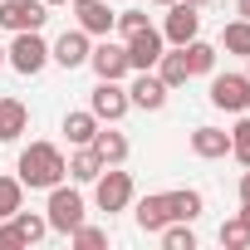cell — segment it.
I'll return each instance as SVG.
<instances>
[{
	"label": "cell",
	"instance_id": "obj_12",
	"mask_svg": "<svg viewBox=\"0 0 250 250\" xmlns=\"http://www.w3.org/2000/svg\"><path fill=\"white\" fill-rule=\"evenodd\" d=\"M167 93H172V88H167L152 69H143V74L128 83V103H133V108H143V113H157V108L167 103Z\"/></svg>",
	"mask_w": 250,
	"mask_h": 250
},
{
	"label": "cell",
	"instance_id": "obj_36",
	"mask_svg": "<svg viewBox=\"0 0 250 250\" xmlns=\"http://www.w3.org/2000/svg\"><path fill=\"white\" fill-rule=\"evenodd\" d=\"M147 5H172V0H147Z\"/></svg>",
	"mask_w": 250,
	"mask_h": 250
},
{
	"label": "cell",
	"instance_id": "obj_35",
	"mask_svg": "<svg viewBox=\"0 0 250 250\" xmlns=\"http://www.w3.org/2000/svg\"><path fill=\"white\" fill-rule=\"evenodd\" d=\"M187 5H196V10H201V5H211V0H187Z\"/></svg>",
	"mask_w": 250,
	"mask_h": 250
},
{
	"label": "cell",
	"instance_id": "obj_6",
	"mask_svg": "<svg viewBox=\"0 0 250 250\" xmlns=\"http://www.w3.org/2000/svg\"><path fill=\"white\" fill-rule=\"evenodd\" d=\"M201 35V10L196 5H187V0H172V5H167V20H162V40L167 44H191Z\"/></svg>",
	"mask_w": 250,
	"mask_h": 250
},
{
	"label": "cell",
	"instance_id": "obj_16",
	"mask_svg": "<svg viewBox=\"0 0 250 250\" xmlns=\"http://www.w3.org/2000/svg\"><path fill=\"white\" fill-rule=\"evenodd\" d=\"M30 128V108L20 98H0V143H15Z\"/></svg>",
	"mask_w": 250,
	"mask_h": 250
},
{
	"label": "cell",
	"instance_id": "obj_31",
	"mask_svg": "<svg viewBox=\"0 0 250 250\" xmlns=\"http://www.w3.org/2000/svg\"><path fill=\"white\" fill-rule=\"evenodd\" d=\"M0 250H20V235H15L10 221H0Z\"/></svg>",
	"mask_w": 250,
	"mask_h": 250
},
{
	"label": "cell",
	"instance_id": "obj_2",
	"mask_svg": "<svg viewBox=\"0 0 250 250\" xmlns=\"http://www.w3.org/2000/svg\"><path fill=\"white\" fill-rule=\"evenodd\" d=\"M83 196H79V187H49V206H44V221H49V230H59V235H69L74 226H83Z\"/></svg>",
	"mask_w": 250,
	"mask_h": 250
},
{
	"label": "cell",
	"instance_id": "obj_3",
	"mask_svg": "<svg viewBox=\"0 0 250 250\" xmlns=\"http://www.w3.org/2000/svg\"><path fill=\"white\" fill-rule=\"evenodd\" d=\"M93 206L98 211H128L133 206V177L123 172V167H103L98 177H93Z\"/></svg>",
	"mask_w": 250,
	"mask_h": 250
},
{
	"label": "cell",
	"instance_id": "obj_19",
	"mask_svg": "<svg viewBox=\"0 0 250 250\" xmlns=\"http://www.w3.org/2000/svg\"><path fill=\"white\" fill-rule=\"evenodd\" d=\"M167 211H172V221H196L206 211V201L196 187H182V191H167Z\"/></svg>",
	"mask_w": 250,
	"mask_h": 250
},
{
	"label": "cell",
	"instance_id": "obj_8",
	"mask_svg": "<svg viewBox=\"0 0 250 250\" xmlns=\"http://www.w3.org/2000/svg\"><path fill=\"white\" fill-rule=\"evenodd\" d=\"M128 108H133V103H128V88H123L118 79H98V88L88 93V113H93L98 123H118Z\"/></svg>",
	"mask_w": 250,
	"mask_h": 250
},
{
	"label": "cell",
	"instance_id": "obj_28",
	"mask_svg": "<svg viewBox=\"0 0 250 250\" xmlns=\"http://www.w3.org/2000/svg\"><path fill=\"white\" fill-rule=\"evenodd\" d=\"M69 240H74L79 250H98V245H108V230H103V226H88V221H83V226H74V230H69Z\"/></svg>",
	"mask_w": 250,
	"mask_h": 250
},
{
	"label": "cell",
	"instance_id": "obj_17",
	"mask_svg": "<svg viewBox=\"0 0 250 250\" xmlns=\"http://www.w3.org/2000/svg\"><path fill=\"white\" fill-rule=\"evenodd\" d=\"M157 79L167 83V88H187V79H191V69H187V54L172 44V49H162V59H157Z\"/></svg>",
	"mask_w": 250,
	"mask_h": 250
},
{
	"label": "cell",
	"instance_id": "obj_29",
	"mask_svg": "<svg viewBox=\"0 0 250 250\" xmlns=\"http://www.w3.org/2000/svg\"><path fill=\"white\" fill-rule=\"evenodd\" d=\"M221 245H226V250H245V245H250V226H245L240 216L226 221V226H221Z\"/></svg>",
	"mask_w": 250,
	"mask_h": 250
},
{
	"label": "cell",
	"instance_id": "obj_39",
	"mask_svg": "<svg viewBox=\"0 0 250 250\" xmlns=\"http://www.w3.org/2000/svg\"><path fill=\"white\" fill-rule=\"evenodd\" d=\"M0 64H5V49H0Z\"/></svg>",
	"mask_w": 250,
	"mask_h": 250
},
{
	"label": "cell",
	"instance_id": "obj_11",
	"mask_svg": "<svg viewBox=\"0 0 250 250\" xmlns=\"http://www.w3.org/2000/svg\"><path fill=\"white\" fill-rule=\"evenodd\" d=\"M88 49H93V44H88V35L74 25V30H64V35L49 44V59H54L59 69H83V64H88Z\"/></svg>",
	"mask_w": 250,
	"mask_h": 250
},
{
	"label": "cell",
	"instance_id": "obj_13",
	"mask_svg": "<svg viewBox=\"0 0 250 250\" xmlns=\"http://www.w3.org/2000/svg\"><path fill=\"white\" fill-rule=\"evenodd\" d=\"M69 5H74V20H79V30H83L88 40H93V35H98V40L113 35V20H118V15L103 5V0H69Z\"/></svg>",
	"mask_w": 250,
	"mask_h": 250
},
{
	"label": "cell",
	"instance_id": "obj_30",
	"mask_svg": "<svg viewBox=\"0 0 250 250\" xmlns=\"http://www.w3.org/2000/svg\"><path fill=\"white\" fill-rule=\"evenodd\" d=\"M113 30H118L123 40H128V35H138V30H147V10H118Z\"/></svg>",
	"mask_w": 250,
	"mask_h": 250
},
{
	"label": "cell",
	"instance_id": "obj_14",
	"mask_svg": "<svg viewBox=\"0 0 250 250\" xmlns=\"http://www.w3.org/2000/svg\"><path fill=\"white\" fill-rule=\"evenodd\" d=\"M93 157L103 162V167H123V162H128V138H123L118 128H113V123H108V128H103V123H98V133H93Z\"/></svg>",
	"mask_w": 250,
	"mask_h": 250
},
{
	"label": "cell",
	"instance_id": "obj_10",
	"mask_svg": "<svg viewBox=\"0 0 250 250\" xmlns=\"http://www.w3.org/2000/svg\"><path fill=\"white\" fill-rule=\"evenodd\" d=\"M88 69H93L98 79H118V83L133 74V69H128V49L113 44L108 35H103V44H93V49H88Z\"/></svg>",
	"mask_w": 250,
	"mask_h": 250
},
{
	"label": "cell",
	"instance_id": "obj_1",
	"mask_svg": "<svg viewBox=\"0 0 250 250\" xmlns=\"http://www.w3.org/2000/svg\"><path fill=\"white\" fill-rule=\"evenodd\" d=\"M15 172H20V182H25L30 191H49V187H59V182L69 177V172H64V152H59L54 143H30V147L20 152Z\"/></svg>",
	"mask_w": 250,
	"mask_h": 250
},
{
	"label": "cell",
	"instance_id": "obj_22",
	"mask_svg": "<svg viewBox=\"0 0 250 250\" xmlns=\"http://www.w3.org/2000/svg\"><path fill=\"white\" fill-rule=\"evenodd\" d=\"M182 54H187V69H191V79L196 74H216V44H206V40H191V44H182Z\"/></svg>",
	"mask_w": 250,
	"mask_h": 250
},
{
	"label": "cell",
	"instance_id": "obj_5",
	"mask_svg": "<svg viewBox=\"0 0 250 250\" xmlns=\"http://www.w3.org/2000/svg\"><path fill=\"white\" fill-rule=\"evenodd\" d=\"M44 20H49V5H44V0H0V30H10V35H20V30H44Z\"/></svg>",
	"mask_w": 250,
	"mask_h": 250
},
{
	"label": "cell",
	"instance_id": "obj_4",
	"mask_svg": "<svg viewBox=\"0 0 250 250\" xmlns=\"http://www.w3.org/2000/svg\"><path fill=\"white\" fill-rule=\"evenodd\" d=\"M5 64H10L15 74L35 79V74L49 64V44L40 40V30H20V35L10 40V49H5Z\"/></svg>",
	"mask_w": 250,
	"mask_h": 250
},
{
	"label": "cell",
	"instance_id": "obj_34",
	"mask_svg": "<svg viewBox=\"0 0 250 250\" xmlns=\"http://www.w3.org/2000/svg\"><path fill=\"white\" fill-rule=\"evenodd\" d=\"M240 221H245V226H250V201H240Z\"/></svg>",
	"mask_w": 250,
	"mask_h": 250
},
{
	"label": "cell",
	"instance_id": "obj_26",
	"mask_svg": "<svg viewBox=\"0 0 250 250\" xmlns=\"http://www.w3.org/2000/svg\"><path fill=\"white\" fill-rule=\"evenodd\" d=\"M25 206V182L20 177H0V221H10Z\"/></svg>",
	"mask_w": 250,
	"mask_h": 250
},
{
	"label": "cell",
	"instance_id": "obj_20",
	"mask_svg": "<svg viewBox=\"0 0 250 250\" xmlns=\"http://www.w3.org/2000/svg\"><path fill=\"white\" fill-rule=\"evenodd\" d=\"M10 226H15V235H20V245H40V240L49 235V221H44L40 211H25V206H20V211L10 216Z\"/></svg>",
	"mask_w": 250,
	"mask_h": 250
},
{
	"label": "cell",
	"instance_id": "obj_38",
	"mask_svg": "<svg viewBox=\"0 0 250 250\" xmlns=\"http://www.w3.org/2000/svg\"><path fill=\"white\" fill-rule=\"evenodd\" d=\"M245 79H250V59H245Z\"/></svg>",
	"mask_w": 250,
	"mask_h": 250
},
{
	"label": "cell",
	"instance_id": "obj_27",
	"mask_svg": "<svg viewBox=\"0 0 250 250\" xmlns=\"http://www.w3.org/2000/svg\"><path fill=\"white\" fill-rule=\"evenodd\" d=\"M230 157L240 167H250V118H240L235 128H230Z\"/></svg>",
	"mask_w": 250,
	"mask_h": 250
},
{
	"label": "cell",
	"instance_id": "obj_32",
	"mask_svg": "<svg viewBox=\"0 0 250 250\" xmlns=\"http://www.w3.org/2000/svg\"><path fill=\"white\" fill-rule=\"evenodd\" d=\"M240 201H250V167L240 172Z\"/></svg>",
	"mask_w": 250,
	"mask_h": 250
},
{
	"label": "cell",
	"instance_id": "obj_37",
	"mask_svg": "<svg viewBox=\"0 0 250 250\" xmlns=\"http://www.w3.org/2000/svg\"><path fill=\"white\" fill-rule=\"evenodd\" d=\"M44 5H69V0H44Z\"/></svg>",
	"mask_w": 250,
	"mask_h": 250
},
{
	"label": "cell",
	"instance_id": "obj_9",
	"mask_svg": "<svg viewBox=\"0 0 250 250\" xmlns=\"http://www.w3.org/2000/svg\"><path fill=\"white\" fill-rule=\"evenodd\" d=\"M123 49H128V69L133 74H143V69H157V59H162V49H167V40H162V30H138V35H128L123 40Z\"/></svg>",
	"mask_w": 250,
	"mask_h": 250
},
{
	"label": "cell",
	"instance_id": "obj_18",
	"mask_svg": "<svg viewBox=\"0 0 250 250\" xmlns=\"http://www.w3.org/2000/svg\"><path fill=\"white\" fill-rule=\"evenodd\" d=\"M167 221H172V211H167V191H157V196H143V201H138V226H143L147 235H157Z\"/></svg>",
	"mask_w": 250,
	"mask_h": 250
},
{
	"label": "cell",
	"instance_id": "obj_21",
	"mask_svg": "<svg viewBox=\"0 0 250 250\" xmlns=\"http://www.w3.org/2000/svg\"><path fill=\"white\" fill-rule=\"evenodd\" d=\"M93 133H98V118H93L88 108H83V113H64V138H69L74 147H88Z\"/></svg>",
	"mask_w": 250,
	"mask_h": 250
},
{
	"label": "cell",
	"instance_id": "obj_24",
	"mask_svg": "<svg viewBox=\"0 0 250 250\" xmlns=\"http://www.w3.org/2000/svg\"><path fill=\"white\" fill-rule=\"evenodd\" d=\"M221 49L226 54H240V59H250V20H230L226 30H221Z\"/></svg>",
	"mask_w": 250,
	"mask_h": 250
},
{
	"label": "cell",
	"instance_id": "obj_25",
	"mask_svg": "<svg viewBox=\"0 0 250 250\" xmlns=\"http://www.w3.org/2000/svg\"><path fill=\"white\" fill-rule=\"evenodd\" d=\"M157 235H162L167 250H196V230H191V221H167Z\"/></svg>",
	"mask_w": 250,
	"mask_h": 250
},
{
	"label": "cell",
	"instance_id": "obj_7",
	"mask_svg": "<svg viewBox=\"0 0 250 250\" xmlns=\"http://www.w3.org/2000/svg\"><path fill=\"white\" fill-rule=\"evenodd\" d=\"M211 108L245 113L250 108V79L245 74H211Z\"/></svg>",
	"mask_w": 250,
	"mask_h": 250
},
{
	"label": "cell",
	"instance_id": "obj_33",
	"mask_svg": "<svg viewBox=\"0 0 250 250\" xmlns=\"http://www.w3.org/2000/svg\"><path fill=\"white\" fill-rule=\"evenodd\" d=\"M235 15H240V20H250V0H235Z\"/></svg>",
	"mask_w": 250,
	"mask_h": 250
},
{
	"label": "cell",
	"instance_id": "obj_23",
	"mask_svg": "<svg viewBox=\"0 0 250 250\" xmlns=\"http://www.w3.org/2000/svg\"><path fill=\"white\" fill-rule=\"evenodd\" d=\"M64 172H69V182H93L103 172V162L93 157V147H79L74 157H64Z\"/></svg>",
	"mask_w": 250,
	"mask_h": 250
},
{
	"label": "cell",
	"instance_id": "obj_15",
	"mask_svg": "<svg viewBox=\"0 0 250 250\" xmlns=\"http://www.w3.org/2000/svg\"><path fill=\"white\" fill-rule=\"evenodd\" d=\"M191 152H196L201 162H216V157L230 152V133H226V128H196V133H191Z\"/></svg>",
	"mask_w": 250,
	"mask_h": 250
}]
</instances>
